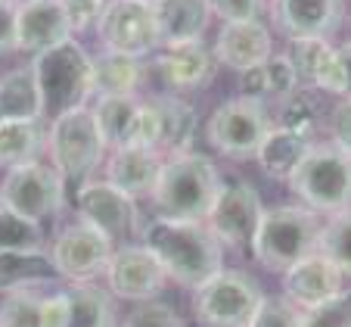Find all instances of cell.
I'll list each match as a JSON object with an SVG mask.
<instances>
[{"label":"cell","instance_id":"cell-35","mask_svg":"<svg viewBox=\"0 0 351 327\" xmlns=\"http://www.w3.org/2000/svg\"><path fill=\"white\" fill-rule=\"evenodd\" d=\"M298 315L302 308H295L286 296H265L249 327H298Z\"/></svg>","mask_w":351,"mask_h":327},{"label":"cell","instance_id":"cell-43","mask_svg":"<svg viewBox=\"0 0 351 327\" xmlns=\"http://www.w3.org/2000/svg\"><path fill=\"white\" fill-rule=\"evenodd\" d=\"M239 87L245 91V97L249 100H258L261 97H271V91H267V75H265V63L255 69H245V72H239Z\"/></svg>","mask_w":351,"mask_h":327},{"label":"cell","instance_id":"cell-41","mask_svg":"<svg viewBox=\"0 0 351 327\" xmlns=\"http://www.w3.org/2000/svg\"><path fill=\"white\" fill-rule=\"evenodd\" d=\"M69 293L66 290H53L44 296L40 306V327H69Z\"/></svg>","mask_w":351,"mask_h":327},{"label":"cell","instance_id":"cell-48","mask_svg":"<svg viewBox=\"0 0 351 327\" xmlns=\"http://www.w3.org/2000/svg\"><path fill=\"white\" fill-rule=\"evenodd\" d=\"M0 3H7V0H0ZM10 3H13V0H10Z\"/></svg>","mask_w":351,"mask_h":327},{"label":"cell","instance_id":"cell-9","mask_svg":"<svg viewBox=\"0 0 351 327\" xmlns=\"http://www.w3.org/2000/svg\"><path fill=\"white\" fill-rule=\"evenodd\" d=\"M271 134V115L258 100L237 97L215 109L208 122V140L230 159H249L258 153L265 137Z\"/></svg>","mask_w":351,"mask_h":327},{"label":"cell","instance_id":"cell-13","mask_svg":"<svg viewBox=\"0 0 351 327\" xmlns=\"http://www.w3.org/2000/svg\"><path fill=\"white\" fill-rule=\"evenodd\" d=\"M261 200L255 194V187L249 181H233V184L221 187L218 200H215L212 212H208L206 225L212 227V234L218 237L224 247L237 249H252L255 231L261 225Z\"/></svg>","mask_w":351,"mask_h":327},{"label":"cell","instance_id":"cell-33","mask_svg":"<svg viewBox=\"0 0 351 327\" xmlns=\"http://www.w3.org/2000/svg\"><path fill=\"white\" fill-rule=\"evenodd\" d=\"M320 256L332 262L345 278H351V209L336 212L320 231Z\"/></svg>","mask_w":351,"mask_h":327},{"label":"cell","instance_id":"cell-12","mask_svg":"<svg viewBox=\"0 0 351 327\" xmlns=\"http://www.w3.org/2000/svg\"><path fill=\"white\" fill-rule=\"evenodd\" d=\"M112 253L115 249L109 237H103L97 227L78 221V225H69L56 234L53 247H50V265L72 284H87V280H97L99 274H106Z\"/></svg>","mask_w":351,"mask_h":327},{"label":"cell","instance_id":"cell-45","mask_svg":"<svg viewBox=\"0 0 351 327\" xmlns=\"http://www.w3.org/2000/svg\"><path fill=\"white\" fill-rule=\"evenodd\" d=\"M336 56H339V66H342V75H345V100H348L351 97V44L336 47Z\"/></svg>","mask_w":351,"mask_h":327},{"label":"cell","instance_id":"cell-32","mask_svg":"<svg viewBox=\"0 0 351 327\" xmlns=\"http://www.w3.org/2000/svg\"><path fill=\"white\" fill-rule=\"evenodd\" d=\"M0 249H7V253H47V237L40 221L3 209L0 212Z\"/></svg>","mask_w":351,"mask_h":327},{"label":"cell","instance_id":"cell-16","mask_svg":"<svg viewBox=\"0 0 351 327\" xmlns=\"http://www.w3.org/2000/svg\"><path fill=\"white\" fill-rule=\"evenodd\" d=\"M345 293V274L326 256L314 253L283 274V296L295 308H311Z\"/></svg>","mask_w":351,"mask_h":327},{"label":"cell","instance_id":"cell-28","mask_svg":"<svg viewBox=\"0 0 351 327\" xmlns=\"http://www.w3.org/2000/svg\"><path fill=\"white\" fill-rule=\"evenodd\" d=\"M69 293V327H115L112 318V296L99 290L93 280L87 284H72Z\"/></svg>","mask_w":351,"mask_h":327},{"label":"cell","instance_id":"cell-37","mask_svg":"<svg viewBox=\"0 0 351 327\" xmlns=\"http://www.w3.org/2000/svg\"><path fill=\"white\" fill-rule=\"evenodd\" d=\"M265 75H267V91L271 97H292L298 87V72L292 66L289 54H274L271 60L265 63Z\"/></svg>","mask_w":351,"mask_h":327},{"label":"cell","instance_id":"cell-31","mask_svg":"<svg viewBox=\"0 0 351 327\" xmlns=\"http://www.w3.org/2000/svg\"><path fill=\"white\" fill-rule=\"evenodd\" d=\"M47 290H53V280L7 293L0 302V327H40V306Z\"/></svg>","mask_w":351,"mask_h":327},{"label":"cell","instance_id":"cell-49","mask_svg":"<svg viewBox=\"0 0 351 327\" xmlns=\"http://www.w3.org/2000/svg\"><path fill=\"white\" fill-rule=\"evenodd\" d=\"M13 3H22V0H13Z\"/></svg>","mask_w":351,"mask_h":327},{"label":"cell","instance_id":"cell-14","mask_svg":"<svg viewBox=\"0 0 351 327\" xmlns=\"http://www.w3.org/2000/svg\"><path fill=\"white\" fill-rule=\"evenodd\" d=\"M106 280L109 293L119 300L149 302L162 293L168 274L146 243H125V247H115L106 268Z\"/></svg>","mask_w":351,"mask_h":327},{"label":"cell","instance_id":"cell-29","mask_svg":"<svg viewBox=\"0 0 351 327\" xmlns=\"http://www.w3.org/2000/svg\"><path fill=\"white\" fill-rule=\"evenodd\" d=\"M156 106H159V115H162L159 153L162 150L168 156L186 153L193 134H196V109L186 100H178V97H156Z\"/></svg>","mask_w":351,"mask_h":327},{"label":"cell","instance_id":"cell-2","mask_svg":"<svg viewBox=\"0 0 351 327\" xmlns=\"http://www.w3.org/2000/svg\"><path fill=\"white\" fill-rule=\"evenodd\" d=\"M221 178L212 159L199 153H174L162 162V172L153 187V206L159 218L174 221H206L221 194Z\"/></svg>","mask_w":351,"mask_h":327},{"label":"cell","instance_id":"cell-26","mask_svg":"<svg viewBox=\"0 0 351 327\" xmlns=\"http://www.w3.org/2000/svg\"><path fill=\"white\" fill-rule=\"evenodd\" d=\"M47 147L44 119H0V166L16 168Z\"/></svg>","mask_w":351,"mask_h":327},{"label":"cell","instance_id":"cell-36","mask_svg":"<svg viewBox=\"0 0 351 327\" xmlns=\"http://www.w3.org/2000/svg\"><path fill=\"white\" fill-rule=\"evenodd\" d=\"M317 100H314L308 91H295L292 97H286V106H283V125L292 128V131H302L311 137L314 125H317Z\"/></svg>","mask_w":351,"mask_h":327},{"label":"cell","instance_id":"cell-42","mask_svg":"<svg viewBox=\"0 0 351 327\" xmlns=\"http://www.w3.org/2000/svg\"><path fill=\"white\" fill-rule=\"evenodd\" d=\"M332 144L351 156V97L332 109Z\"/></svg>","mask_w":351,"mask_h":327},{"label":"cell","instance_id":"cell-3","mask_svg":"<svg viewBox=\"0 0 351 327\" xmlns=\"http://www.w3.org/2000/svg\"><path fill=\"white\" fill-rule=\"evenodd\" d=\"M320 231H324V225L317 221L314 209H302V206L265 209L252 240V256L267 271L286 274L292 265H298L302 259L317 253Z\"/></svg>","mask_w":351,"mask_h":327},{"label":"cell","instance_id":"cell-23","mask_svg":"<svg viewBox=\"0 0 351 327\" xmlns=\"http://www.w3.org/2000/svg\"><path fill=\"white\" fill-rule=\"evenodd\" d=\"M311 137L302 131H292V128L280 125V128H271V134L265 137V144L258 147V162L265 168L267 178L274 181H289L292 172L298 168V162L308 156L311 150Z\"/></svg>","mask_w":351,"mask_h":327},{"label":"cell","instance_id":"cell-30","mask_svg":"<svg viewBox=\"0 0 351 327\" xmlns=\"http://www.w3.org/2000/svg\"><path fill=\"white\" fill-rule=\"evenodd\" d=\"M47 268H53L47 253H7V249H0V296L16 293V290L32 287V284L53 280L47 274Z\"/></svg>","mask_w":351,"mask_h":327},{"label":"cell","instance_id":"cell-27","mask_svg":"<svg viewBox=\"0 0 351 327\" xmlns=\"http://www.w3.org/2000/svg\"><path fill=\"white\" fill-rule=\"evenodd\" d=\"M140 100L134 93H115V97H99L93 106V119L97 128L106 140V147H128L131 144L134 125H137Z\"/></svg>","mask_w":351,"mask_h":327},{"label":"cell","instance_id":"cell-47","mask_svg":"<svg viewBox=\"0 0 351 327\" xmlns=\"http://www.w3.org/2000/svg\"><path fill=\"white\" fill-rule=\"evenodd\" d=\"M0 212H3V194H0Z\"/></svg>","mask_w":351,"mask_h":327},{"label":"cell","instance_id":"cell-19","mask_svg":"<svg viewBox=\"0 0 351 327\" xmlns=\"http://www.w3.org/2000/svg\"><path fill=\"white\" fill-rule=\"evenodd\" d=\"M289 60L298 72V81L311 84L314 91L345 97V75L339 66L336 47L326 38H298L289 47Z\"/></svg>","mask_w":351,"mask_h":327},{"label":"cell","instance_id":"cell-5","mask_svg":"<svg viewBox=\"0 0 351 327\" xmlns=\"http://www.w3.org/2000/svg\"><path fill=\"white\" fill-rule=\"evenodd\" d=\"M34 75L44 97V115L69 113L75 106H87L90 100V56L78 41H62L32 60Z\"/></svg>","mask_w":351,"mask_h":327},{"label":"cell","instance_id":"cell-8","mask_svg":"<svg viewBox=\"0 0 351 327\" xmlns=\"http://www.w3.org/2000/svg\"><path fill=\"white\" fill-rule=\"evenodd\" d=\"M0 194H3V209L32 221H44L60 212L66 203V181L53 166L32 159L25 166L7 168Z\"/></svg>","mask_w":351,"mask_h":327},{"label":"cell","instance_id":"cell-44","mask_svg":"<svg viewBox=\"0 0 351 327\" xmlns=\"http://www.w3.org/2000/svg\"><path fill=\"white\" fill-rule=\"evenodd\" d=\"M16 50V3H0V56Z\"/></svg>","mask_w":351,"mask_h":327},{"label":"cell","instance_id":"cell-10","mask_svg":"<svg viewBox=\"0 0 351 327\" xmlns=\"http://www.w3.org/2000/svg\"><path fill=\"white\" fill-rule=\"evenodd\" d=\"M75 209H78L84 225L97 227L103 237H109L112 243H121V247L137 231L143 234L134 196H128L125 190H119L109 181H84L78 187V196H75Z\"/></svg>","mask_w":351,"mask_h":327},{"label":"cell","instance_id":"cell-20","mask_svg":"<svg viewBox=\"0 0 351 327\" xmlns=\"http://www.w3.org/2000/svg\"><path fill=\"white\" fill-rule=\"evenodd\" d=\"M162 172V153L149 147H115L112 156L106 162V181L115 184L119 190H125L128 196H143L153 194L156 178Z\"/></svg>","mask_w":351,"mask_h":327},{"label":"cell","instance_id":"cell-17","mask_svg":"<svg viewBox=\"0 0 351 327\" xmlns=\"http://www.w3.org/2000/svg\"><path fill=\"white\" fill-rule=\"evenodd\" d=\"M277 28L289 41L330 38L345 13V0H271Z\"/></svg>","mask_w":351,"mask_h":327},{"label":"cell","instance_id":"cell-11","mask_svg":"<svg viewBox=\"0 0 351 327\" xmlns=\"http://www.w3.org/2000/svg\"><path fill=\"white\" fill-rule=\"evenodd\" d=\"M103 50L125 56H146L162 47L156 10L140 0H109L97 25Z\"/></svg>","mask_w":351,"mask_h":327},{"label":"cell","instance_id":"cell-39","mask_svg":"<svg viewBox=\"0 0 351 327\" xmlns=\"http://www.w3.org/2000/svg\"><path fill=\"white\" fill-rule=\"evenodd\" d=\"M106 3L109 0H62L72 34H81V32H87V28H97L99 19H103Z\"/></svg>","mask_w":351,"mask_h":327},{"label":"cell","instance_id":"cell-40","mask_svg":"<svg viewBox=\"0 0 351 327\" xmlns=\"http://www.w3.org/2000/svg\"><path fill=\"white\" fill-rule=\"evenodd\" d=\"M212 16L224 22H243V19H258L261 3L265 0H206Z\"/></svg>","mask_w":351,"mask_h":327},{"label":"cell","instance_id":"cell-1","mask_svg":"<svg viewBox=\"0 0 351 327\" xmlns=\"http://www.w3.org/2000/svg\"><path fill=\"white\" fill-rule=\"evenodd\" d=\"M143 243L162 262L165 274L184 287H199L224 262V243L212 234L206 221H174L156 215L143 225Z\"/></svg>","mask_w":351,"mask_h":327},{"label":"cell","instance_id":"cell-46","mask_svg":"<svg viewBox=\"0 0 351 327\" xmlns=\"http://www.w3.org/2000/svg\"><path fill=\"white\" fill-rule=\"evenodd\" d=\"M140 3H149V7H156V3H159V0H140Z\"/></svg>","mask_w":351,"mask_h":327},{"label":"cell","instance_id":"cell-24","mask_svg":"<svg viewBox=\"0 0 351 327\" xmlns=\"http://www.w3.org/2000/svg\"><path fill=\"white\" fill-rule=\"evenodd\" d=\"M143 81V63L140 56H125L103 50L90 56V97H115V93H134Z\"/></svg>","mask_w":351,"mask_h":327},{"label":"cell","instance_id":"cell-25","mask_svg":"<svg viewBox=\"0 0 351 327\" xmlns=\"http://www.w3.org/2000/svg\"><path fill=\"white\" fill-rule=\"evenodd\" d=\"M0 119H44V97L32 63L0 75Z\"/></svg>","mask_w":351,"mask_h":327},{"label":"cell","instance_id":"cell-34","mask_svg":"<svg viewBox=\"0 0 351 327\" xmlns=\"http://www.w3.org/2000/svg\"><path fill=\"white\" fill-rule=\"evenodd\" d=\"M298 327H351V296L342 293L330 302L302 308Z\"/></svg>","mask_w":351,"mask_h":327},{"label":"cell","instance_id":"cell-21","mask_svg":"<svg viewBox=\"0 0 351 327\" xmlns=\"http://www.w3.org/2000/svg\"><path fill=\"white\" fill-rule=\"evenodd\" d=\"M156 69L165 78L168 87L178 91H190V87H202L215 72V54L202 41H190V44H165L162 54L156 56Z\"/></svg>","mask_w":351,"mask_h":327},{"label":"cell","instance_id":"cell-6","mask_svg":"<svg viewBox=\"0 0 351 327\" xmlns=\"http://www.w3.org/2000/svg\"><path fill=\"white\" fill-rule=\"evenodd\" d=\"M289 187L314 212H345L351 209V156H345L336 144L311 147L292 172Z\"/></svg>","mask_w":351,"mask_h":327},{"label":"cell","instance_id":"cell-22","mask_svg":"<svg viewBox=\"0 0 351 327\" xmlns=\"http://www.w3.org/2000/svg\"><path fill=\"white\" fill-rule=\"evenodd\" d=\"M156 22H159V38L165 44H190L202 41L208 32V10L206 0H159L156 3Z\"/></svg>","mask_w":351,"mask_h":327},{"label":"cell","instance_id":"cell-38","mask_svg":"<svg viewBox=\"0 0 351 327\" xmlns=\"http://www.w3.org/2000/svg\"><path fill=\"white\" fill-rule=\"evenodd\" d=\"M121 327H184V321L174 315V308H168L165 302H140L131 315L125 318Z\"/></svg>","mask_w":351,"mask_h":327},{"label":"cell","instance_id":"cell-15","mask_svg":"<svg viewBox=\"0 0 351 327\" xmlns=\"http://www.w3.org/2000/svg\"><path fill=\"white\" fill-rule=\"evenodd\" d=\"M72 38L62 0H22L16 3V50L44 54Z\"/></svg>","mask_w":351,"mask_h":327},{"label":"cell","instance_id":"cell-18","mask_svg":"<svg viewBox=\"0 0 351 327\" xmlns=\"http://www.w3.org/2000/svg\"><path fill=\"white\" fill-rule=\"evenodd\" d=\"M274 56L271 32L261 19H243V22H224L215 41V60L230 66L233 72H245Z\"/></svg>","mask_w":351,"mask_h":327},{"label":"cell","instance_id":"cell-4","mask_svg":"<svg viewBox=\"0 0 351 327\" xmlns=\"http://www.w3.org/2000/svg\"><path fill=\"white\" fill-rule=\"evenodd\" d=\"M47 150H50L53 168L62 174L66 184H84L106 153V140L97 128L93 109L75 106L56 115L47 128Z\"/></svg>","mask_w":351,"mask_h":327},{"label":"cell","instance_id":"cell-7","mask_svg":"<svg viewBox=\"0 0 351 327\" xmlns=\"http://www.w3.org/2000/svg\"><path fill=\"white\" fill-rule=\"evenodd\" d=\"M261 300L265 296L249 274L227 268L193 287V312L206 327H249Z\"/></svg>","mask_w":351,"mask_h":327}]
</instances>
